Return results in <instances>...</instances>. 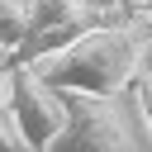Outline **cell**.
Listing matches in <instances>:
<instances>
[{
	"instance_id": "obj_1",
	"label": "cell",
	"mask_w": 152,
	"mask_h": 152,
	"mask_svg": "<svg viewBox=\"0 0 152 152\" xmlns=\"http://www.w3.org/2000/svg\"><path fill=\"white\" fill-rule=\"evenodd\" d=\"M152 43V19H128V24H90L81 38H71L57 52L33 57L28 66L57 86L62 95H100L114 100L119 90L133 86V76L142 71Z\"/></svg>"
},
{
	"instance_id": "obj_2",
	"label": "cell",
	"mask_w": 152,
	"mask_h": 152,
	"mask_svg": "<svg viewBox=\"0 0 152 152\" xmlns=\"http://www.w3.org/2000/svg\"><path fill=\"white\" fill-rule=\"evenodd\" d=\"M48 152H133V133L114 100L66 95V124L48 142Z\"/></svg>"
},
{
	"instance_id": "obj_3",
	"label": "cell",
	"mask_w": 152,
	"mask_h": 152,
	"mask_svg": "<svg viewBox=\"0 0 152 152\" xmlns=\"http://www.w3.org/2000/svg\"><path fill=\"white\" fill-rule=\"evenodd\" d=\"M10 114H14L19 133L28 138V147L48 152V142L66 124V95L57 86H48L28 62H14L10 66Z\"/></svg>"
},
{
	"instance_id": "obj_4",
	"label": "cell",
	"mask_w": 152,
	"mask_h": 152,
	"mask_svg": "<svg viewBox=\"0 0 152 152\" xmlns=\"http://www.w3.org/2000/svg\"><path fill=\"white\" fill-rule=\"evenodd\" d=\"M90 24H100V14L86 0H33V24H28V38L14 52V62H33L43 52H57L71 38H81Z\"/></svg>"
},
{
	"instance_id": "obj_5",
	"label": "cell",
	"mask_w": 152,
	"mask_h": 152,
	"mask_svg": "<svg viewBox=\"0 0 152 152\" xmlns=\"http://www.w3.org/2000/svg\"><path fill=\"white\" fill-rule=\"evenodd\" d=\"M28 24H33V0H0V48L10 57L24 48Z\"/></svg>"
},
{
	"instance_id": "obj_6",
	"label": "cell",
	"mask_w": 152,
	"mask_h": 152,
	"mask_svg": "<svg viewBox=\"0 0 152 152\" xmlns=\"http://www.w3.org/2000/svg\"><path fill=\"white\" fill-rule=\"evenodd\" d=\"M0 152H33V147H28V138L19 133V124H14V114H10V109H0Z\"/></svg>"
},
{
	"instance_id": "obj_7",
	"label": "cell",
	"mask_w": 152,
	"mask_h": 152,
	"mask_svg": "<svg viewBox=\"0 0 152 152\" xmlns=\"http://www.w3.org/2000/svg\"><path fill=\"white\" fill-rule=\"evenodd\" d=\"M133 95H138V114H142V124L152 128V76H147V71L133 76Z\"/></svg>"
},
{
	"instance_id": "obj_8",
	"label": "cell",
	"mask_w": 152,
	"mask_h": 152,
	"mask_svg": "<svg viewBox=\"0 0 152 152\" xmlns=\"http://www.w3.org/2000/svg\"><path fill=\"white\" fill-rule=\"evenodd\" d=\"M10 66H14V62H10V52L0 48V109H10Z\"/></svg>"
},
{
	"instance_id": "obj_9",
	"label": "cell",
	"mask_w": 152,
	"mask_h": 152,
	"mask_svg": "<svg viewBox=\"0 0 152 152\" xmlns=\"http://www.w3.org/2000/svg\"><path fill=\"white\" fill-rule=\"evenodd\" d=\"M86 5H90L100 19H104V14H114V10H138V0H86Z\"/></svg>"
}]
</instances>
